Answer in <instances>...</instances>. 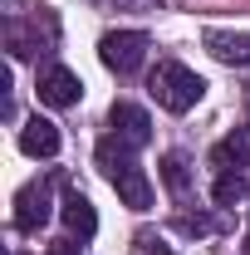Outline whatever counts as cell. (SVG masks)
I'll return each mask as SVG.
<instances>
[{"label":"cell","instance_id":"7a4b0ae2","mask_svg":"<svg viewBox=\"0 0 250 255\" xmlns=\"http://www.w3.org/2000/svg\"><path fill=\"white\" fill-rule=\"evenodd\" d=\"M147 89H152L157 108H167V113H187V108L201 103L206 79H201V74H191L187 64L167 59V64H157V69H152V84H147Z\"/></svg>","mask_w":250,"mask_h":255},{"label":"cell","instance_id":"5bb4252c","mask_svg":"<svg viewBox=\"0 0 250 255\" xmlns=\"http://www.w3.org/2000/svg\"><path fill=\"white\" fill-rule=\"evenodd\" d=\"M49 255H84V251H79L74 241H54V246H49Z\"/></svg>","mask_w":250,"mask_h":255},{"label":"cell","instance_id":"9c48e42d","mask_svg":"<svg viewBox=\"0 0 250 255\" xmlns=\"http://www.w3.org/2000/svg\"><path fill=\"white\" fill-rule=\"evenodd\" d=\"M206 49H211L221 64H250V34H221V30H211L206 34Z\"/></svg>","mask_w":250,"mask_h":255},{"label":"cell","instance_id":"4fadbf2b","mask_svg":"<svg viewBox=\"0 0 250 255\" xmlns=\"http://www.w3.org/2000/svg\"><path fill=\"white\" fill-rule=\"evenodd\" d=\"M177 231H182V236H206L211 221H206V216H177Z\"/></svg>","mask_w":250,"mask_h":255},{"label":"cell","instance_id":"5b68a950","mask_svg":"<svg viewBox=\"0 0 250 255\" xmlns=\"http://www.w3.org/2000/svg\"><path fill=\"white\" fill-rule=\"evenodd\" d=\"M79 98H84V84H79L74 69L54 64V69L39 74V103H49V108H74Z\"/></svg>","mask_w":250,"mask_h":255},{"label":"cell","instance_id":"7c38bea8","mask_svg":"<svg viewBox=\"0 0 250 255\" xmlns=\"http://www.w3.org/2000/svg\"><path fill=\"white\" fill-rule=\"evenodd\" d=\"M132 255H177V251H167V246H162L157 236H147V231H142V236L132 241Z\"/></svg>","mask_w":250,"mask_h":255},{"label":"cell","instance_id":"3957f363","mask_svg":"<svg viewBox=\"0 0 250 255\" xmlns=\"http://www.w3.org/2000/svg\"><path fill=\"white\" fill-rule=\"evenodd\" d=\"M98 59L113 74H137L142 59H147V34L142 30H108L98 39Z\"/></svg>","mask_w":250,"mask_h":255},{"label":"cell","instance_id":"ba28073f","mask_svg":"<svg viewBox=\"0 0 250 255\" xmlns=\"http://www.w3.org/2000/svg\"><path fill=\"white\" fill-rule=\"evenodd\" d=\"M20 152L25 157H54L59 152V128L49 123V118H30V123L20 128Z\"/></svg>","mask_w":250,"mask_h":255},{"label":"cell","instance_id":"6da1fadb","mask_svg":"<svg viewBox=\"0 0 250 255\" xmlns=\"http://www.w3.org/2000/svg\"><path fill=\"white\" fill-rule=\"evenodd\" d=\"M98 172L108 177V187L123 196V206H132V211H147L152 206V182L132 162V147H123L118 137H103L98 142Z\"/></svg>","mask_w":250,"mask_h":255},{"label":"cell","instance_id":"8fae6325","mask_svg":"<svg viewBox=\"0 0 250 255\" xmlns=\"http://www.w3.org/2000/svg\"><path fill=\"white\" fill-rule=\"evenodd\" d=\"M246 191H250V182L241 177V172H221V177H216V191H211V196H216V206H236Z\"/></svg>","mask_w":250,"mask_h":255},{"label":"cell","instance_id":"8992f818","mask_svg":"<svg viewBox=\"0 0 250 255\" xmlns=\"http://www.w3.org/2000/svg\"><path fill=\"white\" fill-rule=\"evenodd\" d=\"M44 221H49V187L44 182L20 187V196H15V226L20 231H39Z\"/></svg>","mask_w":250,"mask_h":255},{"label":"cell","instance_id":"52a82bcc","mask_svg":"<svg viewBox=\"0 0 250 255\" xmlns=\"http://www.w3.org/2000/svg\"><path fill=\"white\" fill-rule=\"evenodd\" d=\"M59 216H64V226H69V236H79V241H89V236L98 231L94 201H89L84 191H64V201H59Z\"/></svg>","mask_w":250,"mask_h":255},{"label":"cell","instance_id":"30bf717a","mask_svg":"<svg viewBox=\"0 0 250 255\" xmlns=\"http://www.w3.org/2000/svg\"><path fill=\"white\" fill-rule=\"evenodd\" d=\"M162 187L172 191V196H187L191 167H187V157H182V152H167V157H162Z\"/></svg>","mask_w":250,"mask_h":255},{"label":"cell","instance_id":"277c9868","mask_svg":"<svg viewBox=\"0 0 250 255\" xmlns=\"http://www.w3.org/2000/svg\"><path fill=\"white\" fill-rule=\"evenodd\" d=\"M108 128H113V137L123 142V147H147L152 142V118L137 108V103H113L108 108Z\"/></svg>","mask_w":250,"mask_h":255}]
</instances>
